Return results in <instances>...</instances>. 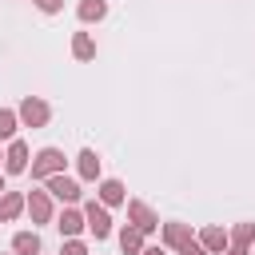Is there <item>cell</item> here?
Masks as SVG:
<instances>
[{
	"label": "cell",
	"instance_id": "obj_1",
	"mask_svg": "<svg viewBox=\"0 0 255 255\" xmlns=\"http://www.w3.org/2000/svg\"><path fill=\"white\" fill-rule=\"evenodd\" d=\"M56 171H64V151H60V147H44V151L32 159V179H48V175H56Z\"/></svg>",
	"mask_w": 255,
	"mask_h": 255
},
{
	"label": "cell",
	"instance_id": "obj_2",
	"mask_svg": "<svg viewBox=\"0 0 255 255\" xmlns=\"http://www.w3.org/2000/svg\"><path fill=\"white\" fill-rule=\"evenodd\" d=\"M84 223L92 227V235H96V239H108V235H112V219H108V207H104V203H96V199L84 207Z\"/></svg>",
	"mask_w": 255,
	"mask_h": 255
},
{
	"label": "cell",
	"instance_id": "obj_3",
	"mask_svg": "<svg viewBox=\"0 0 255 255\" xmlns=\"http://www.w3.org/2000/svg\"><path fill=\"white\" fill-rule=\"evenodd\" d=\"M128 215H131V227H135V231H143V235L159 227V219H155V211H151L147 203H139V199H131V203H128Z\"/></svg>",
	"mask_w": 255,
	"mask_h": 255
},
{
	"label": "cell",
	"instance_id": "obj_4",
	"mask_svg": "<svg viewBox=\"0 0 255 255\" xmlns=\"http://www.w3.org/2000/svg\"><path fill=\"white\" fill-rule=\"evenodd\" d=\"M48 116H52V112H48V104H44V100H32V96H28V100L20 104V120H24L28 128H44V124H48Z\"/></svg>",
	"mask_w": 255,
	"mask_h": 255
},
{
	"label": "cell",
	"instance_id": "obj_5",
	"mask_svg": "<svg viewBox=\"0 0 255 255\" xmlns=\"http://www.w3.org/2000/svg\"><path fill=\"white\" fill-rule=\"evenodd\" d=\"M48 191H52L56 199H64V203H72V199H80V183H76V179H68L64 171H56V175H48Z\"/></svg>",
	"mask_w": 255,
	"mask_h": 255
},
{
	"label": "cell",
	"instance_id": "obj_6",
	"mask_svg": "<svg viewBox=\"0 0 255 255\" xmlns=\"http://www.w3.org/2000/svg\"><path fill=\"white\" fill-rule=\"evenodd\" d=\"M24 207L32 211L36 223H48V219H52V199H48V191H32V195L24 199Z\"/></svg>",
	"mask_w": 255,
	"mask_h": 255
},
{
	"label": "cell",
	"instance_id": "obj_7",
	"mask_svg": "<svg viewBox=\"0 0 255 255\" xmlns=\"http://www.w3.org/2000/svg\"><path fill=\"white\" fill-rule=\"evenodd\" d=\"M163 243L175 247V251H183V247L195 243V239H191V227H187V223H163Z\"/></svg>",
	"mask_w": 255,
	"mask_h": 255
},
{
	"label": "cell",
	"instance_id": "obj_8",
	"mask_svg": "<svg viewBox=\"0 0 255 255\" xmlns=\"http://www.w3.org/2000/svg\"><path fill=\"white\" fill-rule=\"evenodd\" d=\"M4 167H8L12 175H20V171L28 167V147H24L20 139H12V147H8V155H4Z\"/></svg>",
	"mask_w": 255,
	"mask_h": 255
},
{
	"label": "cell",
	"instance_id": "obj_9",
	"mask_svg": "<svg viewBox=\"0 0 255 255\" xmlns=\"http://www.w3.org/2000/svg\"><path fill=\"white\" fill-rule=\"evenodd\" d=\"M12 251H16V255H40V235H36V231H20V235L12 239Z\"/></svg>",
	"mask_w": 255,
	"mask_h": 255
},
{
	"label": "cell",
	"instance_id": "obj_10",
	"mask_svg": "<svg viewBox=\"0 0 255 255\" xmlns=\"http://www.w3.org/2000/svg\"><path fill=\"white\" fill-rule=\"evenodd\" d=\"M20 211H24V195H16V191H4V195H0V219L8 223V219H16Z\"/></svg>",
	"mask_w": 255,
	"mask_h": 255
},
{
	"label": "cell",
	"instance_id": "obj_11",
	"mask_svg": "<svg viewBox=\"0 0 255 255\" xmlns=\"http://www.w3.org/2000/svg\"><path fill=\"white\" fill-rule=\"evenodd\" d=\"M199 247H203V251H223V247H227V231H223V227H207V231L199 235Z\"/></svg>",
	"mask_w": 255,
	"mask_h": 255
},
{
	"label": "cell",
	"instance_id": "obj_12",
	"mask_svg": "<svg viewBox=\"0 0 255 255\" xmlns=\"http://www.w3.org/2000/svg\"><path fill=\"white\" fill-rule=\"evenodd\" d=\"M120 247H124V255H139V251H143V231L124 227V231H120Z\"/></svg>",
	"mask_w": 255,
	"mask_h": 255
},
{
	"label": "cell",
	"instance_id": "obj_13",
	"mask_svg": "<svg viewBox=\"0 0 255 255\" xmlns=\"http://www.w3.org/2000/svg\"><path fill=\"white\" fill-rule=\"evenodd\" d=\"M104 16H108V4L104 0H80V20L92 24V20H104Z\"/></svg>",
	"mask_w": 255,
	"mask_h": 255
},
{
	"label": "cell",
	"instance_id": "obj_14",
	"mask_svg": "<svg viewBox=\"0 0 255 255\" xmlns=\"http://www.w3.org/2000/svg\"><path fill=\"white\" fill-rule=\"evenodd\" d=\"M100 199L104 203H124V183L120 179H104L100 183Z\"/></svg>",
	"mask_w": 255,
	"mask_h": 255
},
{
	"label": "cell",
	"instance_id": "obj_15",
	"mask_svg": "<svg viewBox=\"0 0 255 255\" xmlns=\"http://www.w3.org/2000/svg\"><path fill=\"white\" fill-rule=\"evenodd\" d=\"M72 52H76L80 60H92V56H96V44H92V36H88V32H76V40H72Z\"/></svg>",
	"mask_w": 255,
	"mask_h": 255
},
{
	"label": "cell",
	"instance_id": "obj_16",
	"mask_svg": "<svg viewBox=\"0 0 255 255\" xmlns=\"http://www.w3.org/2000/svg\"><path fill=\"white\" fill-rule=\"evenodd\" d=\"M80 175H84V179H96V175H100V159H96V151H88V147L80 151Z\"/></svg>",
	"mask_w": 255,
	"mask_h": 255
},
{
	"label": "cell",
	"instance_id": "obj_17",
	"mask_svg": "<svg viewBox=\"0 0 255 255\" xmlns=\"http://www.w3.org/2000/svg\"><path fill=\"white\" fill-rule=\"evenodd\" d=\"M227 239H231V247H247V243L255 239V223H239V227H235Z\"/></svg>",
	"mask_w": 255,
	"mask_h": 255
},
{
	"label": "cell",
	"instance_id": "obj_18",
	"mask_svg": "<svg viewBox=\"0 0 255 255\" xmlns=\"http://www.w3.org/2000/svg\"><path fill=\"white\" fill-rule=\"evenodd\" d=\"M80 227H84V215H80V211H64V215H60V231H64V235H76Z\"/></svg>",
	"mask_w": 255,
	"mask_h": 255
},
{
	"label": "cell",
	"instance_id": "obj_19",
	"mask_svg": "<svg viewBox=\"0 0 255 255\" xmlns=\"http://www.w3.org/2000/svg\"><path fill=\"white\" fill-rule=\"evenodd\" d=\"M16 131V112H8V108H0V139H8Z\"/></svg>",
	"mask_w": 255,
	"mask_h": 255
},
{
	"label": "cell",
	"instance_id": "obj_20",
	"mask_svg": "<svg viewBox=\"0 0 255 255\" xmlns=\"http://www.w3.org/2000/svg\"><path fill=\"white\" fill-rule=\"evenodd\" d=\"M60 255H88V251H84V243H80V239H68Z\"/></svg>",
	"mask_w": 255,
	"mask_h": 255
},
{
	"label": "cell",
	"instance_id": "obj_21",
	"mask_svg": "<svg viewBox=\"0 0 255 255\" xmlns=\"http://www.w3.org/2000/svg\"><path fill=\"white\" fill-rule=\"evenodd\" d=\"M36 8H40V12H60L64 0H36Z\"/></svg>",
	"mask_w": 255,
	"mask_h": 255
},
{
	"label": "cell",
	"instance_id": "obj_22",
	"mask_svg": "<svg viewBox=\"0 0 255 255\" xmlns=\"http://www.w3.org/2000/svg\"><path fill=\"white\" fill-rule=\"evenodd\" d=\"M179 255H207V251H203V247H199V243H187V247H183V251H179Z\"/></svg>",
	"mask_w": 255,
	"mask_h": 255
},
{
	"label": "cell",
	"instance_id": "obj_23",
	"mask_svg": "<svg viewBox=\"0 0 255 255\" xmlns=\"http://www.w3.org/2000/svg\"><path fill=\"white\" fill-rule=\"evenodd\" d=\"M227 255H247V247H227Z\"/></svg>",
	"mask_w": 255,
	"mask_h": 255
},
{
	"label": "cell",
	"instance_id": "obj_24",
	"mask_svg": "<svg viewBox=\"0 0 255 255\" xmlns=\"http://www.w3.org/2000/svg\"><path fill=\"white\" fill-rule=\"evenodd\" d=\"M139 255H163V251H159V247H147V251H139Z\"/></svg>",
	"mask_w": 255,
	"mask_h": 255
},
{
	"label": "cell",
	"instance_id": "obj_25",
	"mask_svg": "<svg viewBox=\"0 0 255 255\" xmlns=\"http://www.w3.org/2000/svg\"><path fill=\"white\" fill-rule=\"evenodd\" d=\"M0 195H4V179H0Z\"/></svg>",
	"mask_w": 255,
	"mask_h": 255
}]
</instances>
